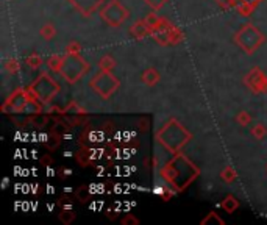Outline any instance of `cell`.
<instances>
[{
  "label": "cell",
  "mask_w": 267,
  "mask_h": 225,
  "mask_svg": "<svg viewBox=\"0 0 267 225\" xmlns=\"http://www.w3.org/2000/svg\"><path fill=\"white\" fill-rule=\"evenodd\" d=\"M160 174L167 184H171L175 191L181 192L195 181V179L200 175V171L187 156L180 152L175 153L174 158L163 166Z\"/></svg>",
  "instance_id": "6da1fadb"
},
{
  "label": "cell",
  "mask_w": 267,
  "mask_h": 225,
  "mask_svg": "<svg viewBox=\"0 0 267 225\" xmlns=\"http://www.w3.org/2000/svg\"><path fill=\"white\" fill-rule=\"evenodd\" d=\"M155 138L163 149L175 155L180 153L184 145L192 139V133L178 119L171 117L156 130Z\"/></svg>",
  "instance_id": "7a4b0ae2"
},
{
  "label": "cell",
  "mask_w": 267,
  "mask_h": 225,
  "mask_svg": "<svg viewBox=\"0 0 267 225\" xmlns=\"http://www.w3.org/2000/svg\"><path fill=\"white\" fill-rule=\"evenodd\" d=\"M234 43L247 55H253L266 43V35L253 24H244L234 35Z\"/></svg>",
  "instance_id": "3957f363"
},
{
  "label": "cell",
  "mask_w": 267,
  "mask_h": 225,
  "mask_svg": "<svg viewBox=\"0 0 267 225\" xmlns=\"http://www.w3.org/2000/svg\"><path fill=\"white\" fill-rule=\"evenodd\" d=\"M59 90H61L59 83L53 77H50L45 72L39 75L36 80H33V83L28 86V91L32 94L33 102H41L43 105L50 103L59 92Z\"/></svg>",
  "instance_id": "277c9868"
},
{
  "label": "cell",
  "mask_w": 267,
  "mask_h": 225,
  "mask_svg": "<svg viewBox=\"0 0 267 225\" xmlns=\"http://www.w3.org/2000/svg\"><path fill=\"white\" fill-rule=\"evenodd\" d=\"M89 72V63L80 53H64V60L59 75H61L69 85H75Z\"/></svg>",
  "instance_id": "5b68a950"
},
{
  "label": "cell",
  "mask_w": 267,
  "mask_h": 225,
  "mask_svg": "<svg viewBox=\"0 0 267 225\" xmlns=\"http://www.w3.org/2000/svg\"><path fill=\"white\" fill-rule=\"evenodd\" d=\"M89 88L103 100H108L110 97L121 88V82L113 72L98 71L94 77L89 80Z\"/></svg>",
  "instance_id": "8992f818"
},
{
  "label": "cell",
  "mask_w": 267,
  "mask_h": 225,
  "mask_svg": "<svg viewBox=\"0 0 267 225\" xmlns=\"http://www.w3.org/2000/svg\"><path fill=\"white\" fill-rule=\"evenodd\" d=\"M128 17H130V11L121 3V0H108L100 8V19L108 27H121Z\"/></svg>",
  "instance_id": "52a82bcc"
},
{
  "label": "cell",
  "mask_w": 267,
  "mask_h": 225,
  "mask_svg": "<svg viewBox=\"0 0 267 225\" xmlns=\"http://www.w3.org/2000/svg\"><path fill=\"white\" fill-rule=\"evenodd\" d=\"M30 102H33V99H32V94L28 91V88L27 90H16L3 103V111L22 113Z\"/></svg>",
  "instance_id": "ba28073f"
},
{
  "label": "cell",
  "mask_w": 267,
  "mask_h": 225,
  "mask_svg": "<svg viewBox=\"0 0 267 225\" xmlns=\"http://www.w3.org/2000/svg\"><path fill=\"white\" fill-rule=\"evenodd\" d=\"M244 85L247 90L253 94L267 92V77L258 66L253 67V69L244 77Z\"/></svg>",
  "instance_id": "9c48e42d"
},
{
  "label": "cell",
  "mask_w": 267,
  "mask_h": 225,
  "mask_svg": "<svg viewBox=\"0 0 267 225\" xmlns=\"http://www.w3.org/2000/svg\"><path fill=\"white\" fill-rule=\"evenodd\" d=\"M78 13L82 16H91L92 13H95L97 9H100L108 0H67Z\"/></svg>",
  "instance_id": "30bf717a"
},
{
  "label": "cell",
  "mask_w": 267,
  "mask_h": 225,
  "mask_svg": "<svg viewBox=\"0 0 267 225\" xmlns=\"http://www.w3.org/2000/svg\"><path fill=\"white\" fill-rule=\"evenodd\" d=\"M130 35L137 39V41H141V39L147 38V36H152V28L148 25L144 19L142 21H136L133 22V25L130 27Z\"/></svg>",
  "instance_id": "8fae6325"
},
{
  "label": "cell",
  "mask_w": 267,
  "mask_h": 225,
  "mask_svg": "<svg viewBox=\"0 0 267 225\" xmlns=\"http://www.w3.org/2000/svg\"><path fill=\"white\" fill-rule=\"evenodd\" d=\"M160 80H161V74L158 72L156 67H147V69L141 74V82L148 88L158 85Z\"/></svg>",
  "instance_id": "7c38bea8"
},
{
  "label": "cell",
  "mask_w": 267,
  "mask_h": 225,
  "mask_svg": "<svg viewBox=\"0 0 267 225\" xmlns=\"http://www.w3.org/2000/svg\"><path fill=\"white\" fill-rule=\"evenodd\" d=\"M167 39H169V45H177L183 41V32L174 24H169L167 27Z\"/></svg>",
  "instance_id": "4fadbf2b"
},
{
  "label": "cell",
  "mask_w": 267,
  "mask_h": 225,
  "mask_svg": "<svg viewBox=\"0 0 267 225\" xmlns=\"http://www.w3.org/2000/svg\"><path fill=\"white\" fill-rule=\"evenodd\" d=\"M221 208L225 210L228 214H231V213H234L237 208H239V200H237L234 195L228 194V195H226V197L221 202Z\"/></svg>",
  "instance_id": "5bb4252c"
},
{
  "label": "cell",
  "mask_w": 267,
  "mask_h": 225,
  "mask_svg": "<svg viewBox=\"0 0 267 225\" xmlns=\"http://www.w3.org/2000/svg\"><path fill=\"white\" fill-rule=\"evenodd\" d=\"M256 6H258V2H247V0H241L239 5L236 6V9L242 17H249L255 11Z\"/></svg>",
  "instance_id": "9a60e30c"
},
{
  "label": "cell",
  "mask_w": 267,
  "mask_h": 225,
  "mask_svg": "<svg viewBox=\"0 0 267 225\" xmlns=\"http://www.w3.org/2000/svg\"><path fill=\"white\" fill-rule=\"evenodd\" d=\"M98 71H106V72H113L116 67V60L111 55H103L100 60H98Z\"/></svg>",
  "instance_id": "2e32d148"
},
{
  "label": "cell",
  "mask_w": 267,
  "mask_h": 225,
  "mask_svg": "<svg viewBox=\"0 0 267 225\" xmlns=\"http://www.w3.org/2000/svg\"><path fill=\"white\" fill-rule=\"evenodd\" d=\"M221 179H222L223 183L231 184V183H234L236 179H237V172L234 171L233 166H225V168L222 169V172H221Z\"/></svg>",
  "instance_id": "e0dca14e"
},
{
  "label": "cell",
  "mask_w": 267,
  "mask_h": 225,
  "mask_svg": "<svg viewBox=\"0 0 267 225\" xmlns=\"http://www.w3.org/2000/svg\"><path fill=\"white\" fill-rule=\"evenodd\" d=\"M63 60H64V55H52L50 58H47V67L53 72L61 71V66H63Z\"/></svg>",
  "instance_id": "ac0fdd59"
},
{
  "label": "cell",
  "mask_w": 267,
  "mask_h": 225,
  "mask_svg": "<svg viewBox=\"0 0 267 225\" xmlns=\"http://www.w3.org/2000/svg\"><path fill=\"white\" fill-rule=\"evenodd\" d=\"M39 35H41V38L45 39V41H52L56 36V28L53 24H44L41 27V30H39Z\"/></svg>",
  "instance_id": "d6986e66"
},
{
  "label": "cell",
  "mask_w": 267,
  "mask_h": 225,
  "mask_svg": "<svg viewBox=\"0 0 267 225\" xmlns=\"http://www.w3.org/2000/svg\"><path fill=\"white\" fill-rule=\"evenodd\" d=\"M252 136L256 139V141H261L264 139V136L267 135V129L263 125V124H256L255 127H252Z\"/></svg>",
  "instance_id": "ffe728a7"
},
{
  "label": "cell",
  "mask_w": 267,
  "mask_h": 225,
  "mask_svg": "<svg viewBox=\"0 0 267 225\" xmlns=\"http://www.w3.org/2000/svg\"><path fill=\"white\" fill-rule=\"evenodd\" d=\"M236 122L239 124L241 127H249L252 124V116L250 113L247 111H239L236 114Z\"/></svg>",
  "instance_id": "44dd1931"
},
{
  "label": "cell",
  "mask_w": 267,
  "mask_h": 225,
  "mask_svg": "<svg viewBox=\"0 0 267 225\" xmlns=\"http://www.w3.org/2000/svg\"><path fill=\"white\" fill-rule=\"evenodd\" d=\"M169 2V0H144V3L152 9V11H160L166 6V3Z\"/></svg>",
  "instance_id": "7402d4cb"
},
{
  "label": "cell",
  "mask_w": 267,
  "mask_h": 225,
  "mask_svg": "<svg viewBox=\"0 0 267 225\" xmlns=\"http://www.w3.org/2000/svg\"><path fill=\"white\" fill-rule=\"evenodd\" d=\"M25 63H27L30 67H32V69H38V67H41L43 60H41V56H39L38 53H32V55H28V56H27Z\"/></svg>",
  "instance_id": "603a6c76"
},
{
  "label": "cell",
  "mask_w": 267,
  "mask_h": 225,
  "mask_svg": "<svg viewBox=\"0 0 267 225\" xmlns=\"http://www.w3.org/2000/svg\"><path fill=\"white\" fill-rule=\"evenodd\" d=\"M74 219H75V213L71 208H66V210H63L61 213H59V221H61L63 224H66V225H69Z\"/></svg>",
  "instance_id": "cb8c5ba5"
},
{
  "label": "cell",
  "mask_w": 267,
  "mask_h": 225,
  "mask_svg": "<svg viewBox=\"0 0 267 225\" xmlns=\"http://www.w3.org/2000/svg\"><path fill=\"white\" fill-rule=\"evenodd\" d=\"M214 2L219 5L221 8L228 9V8H236L237 5H239L241 0H214Z\"/></svg>",
  "instance_id": "d4e9b609"
},
{
  "label": "cell",
  "mask_w": 267,
  "mask_h": 225,
  "mask_svg": "<svg viewBox=\"0 0 267 225\" xmlns=\"http://www.w3.org/2000/svg\"><path fill=\"white\" fill-rule=\"evenodd\" d=\"M5 69L9 72V74H17L19 69H21V64H19L17 60H8L5 63Z\"/></svg>",
  "instance_id": "484cf974"
},
{
  "label": "cell",
  "mask_w": 267,
  "mask_h": 225,
  "mask_svg": "<svg viewBox=\"0 0 267 225\" xmlns=\"http://www.w3.org/2000/svg\"><path fill=\"white\" fill-rule=\"evenodd\" d=\"M82 52V44L78 41H71L66 45V53H80Z\"/></svg>",
  "instance_id": "4316f807"
},
{
  "label": "cell",
  "mask_w": 267,
  "mask_h": 225,
  "mask_svg": "<svg viewBox=\"0 0 267 225\" xmlns=\"http://www.w3.org/2000/svg\"><path fill=\"white\" fill-rule=\"evenodd\" d=\"M211 221H216L217 224H221V225H223V221L219 218V214L217 213H214V211H211L210 214H208V216L202 221V225H206L208 222H211Z\"/></svg>",
  "instance_id": "83f0119b"
},
{
  "label": "cell",
  "mask_w": 267,
  "mask_h": 225,
  "mask_svg": "<svg viewBox=\"0 0 267 225\" xmlns=\"http://www.w3.org/2000/svg\"><path fill=\"white\" fill-rule=\"evenodd\" d=\"M88 195H89V194H88V189H86V188H80V191L77 192V199L85 203V202L88 200Z\"/></svg>",
  "instance_id": "f1b7e54d"
},
{
  "label": "cell",
  "mask_w": 267,
  "mask_h": 225,
  "mask_svg": "<svg viewBox=\"0 0 267 225\" xmlns=\"http://www.w3.org/2000/svg\"><path fill=\"white\" fill-rule=\"evenodd\" d=\"M122 222H124V224H128V222H133V224H137V219H133V218L130 216V218H128V219H124Z\"/></svg>",
  "instance_id": "f546056e"
},
{
  "label": "cell",
  "mask_w": 267,
  "mask_h": 225,
  "mask_svg": "<svg viewBox=\"0 0 267 225\" xmlns=\"http://www.w3.org/2000/svg\"><path fill=\"white\" fill-rule=\"evenodd\" d=\"M247 2H258V3H260L261 0H247Z\"/></svg>",
  "instance_id": "4dcf8cb0"
}]
</instances>
